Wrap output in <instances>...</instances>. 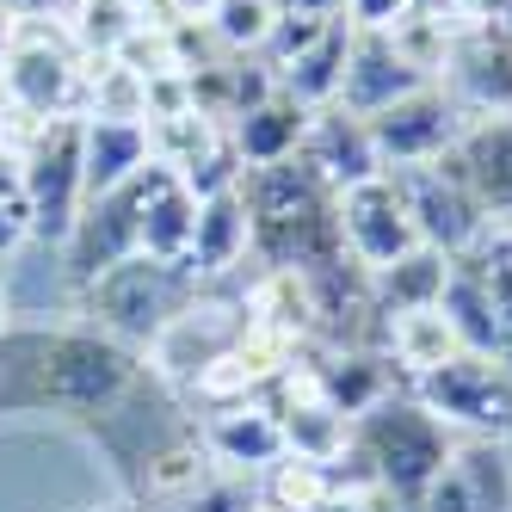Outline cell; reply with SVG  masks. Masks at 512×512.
I'll list each match as a JSON object with an SVG mask.
<instances>
[{"mask_svg":"<svg viewBox=\"0 0 512 512\" xmlns=\"http://www.w3.org/2000/svg\"><path fill=\"white\" fill-rule=\"evenodd\" d=\"M0 352H7V377H25L31 408H50L62 420H105L142 383V352L118 346L87 321L31 327V334L13 327Z\"/></svg>","mask_w":512,"mask_h":512,"instance_id":"1","label":"cell"},{"mask_svg":"<svg viewBox=\"0 0 512 512\" xmlns=\"http://www.w3.org/2000/svg\"><path fill=\"white\" fill-rule=\"evenodd\" d=\"M241 204L253 223V260H260V272L327 278V272L352 266L346 241H340V216H334V186L303 155L272 161V167H247Z\"/></svg>","mask_w":512,"mask_h":512,"instance_id":"2","label":"cell"},{"mask_svg":"<svg viewBox=\"0 0 512 512\" xmlns=\"http://www.w3.org/2000/svg\"><path fill=\"white\" fill-rule=\"evenodd\" d=\"M451 445H457V438L438 426L408 389H395V395L377 401L371 414L352 420V445H346V457L364 469V482H371L389 506L414 512L420 494L432 488V475L451 463Z\"/></svg>","mask_w":512,"mask_h":512,"instance_id":"3","label":"cell"},{"mask_svg":"<svg viewBox=\"0 0 512 512\" xmlns=\"http://www.w3.org/2000/svg\"><path fill=\"white\" fill-rule=\"evenodd\" d=\"M192 297H198V284L186 272L155 266V260H142V253H130V260L105 266L99 278H87L75 290V315L87 327H99V334H112L118 346L142 352Z\"/></svg>","mask_w":512,"mask_h":512,"instance_id":"4","label":"cell"},{"mask_svg":"<svg viewBox=\"0 0 512 512\" xmlns=\"http://www.w3.org/2000/svg\"><path fill=\"white\" fill-rule=\"evenodd\" d=\"M19 198L31 247L62 253L87 210V173H81V118H50L19 142Z\"/></svg>","mask_w":512,"mask_h":512,"instance_id":"5","label":"cell"},{"mask_svg":"<svg viewBox=\"0 0 512 512\" xmlns=\"http://www.w3.org/2000/svg\"><path fill=\"white\" fill-rule=\"evenodd\" d=\"M0 99H7V118H19V124L81 118L87 56L62 31V19H25L13 56L0 62Z\"/></svg>","mask_w":512,"mask_h":512,"instance_id":"6","label":"cell"},{"mask_svg":"<svg viewBox=\"0 0 512 512\" xmlns=\"http://www.w3.org/2000/svg\"><path fill=\"white\" fill-rule=\"evenodd\" d=\"M241 334H247L241 290H223V284H216V290H198V297L179 309L149 346H142V371H149L161 389H179V395H186Z\"/></svg>","mask_w":512,"mask_h":512,"instance_id":"7","label":"cell"},{"mask_svg":"<svg viewBox=\"0 0 512 512\" xmlns=\"http://www.w3.org/2000/svg\"><path fill=\"white\" fill-rule=\"evenodd\" d=\"M408 395L451 438H512V371L500 358L457 352L451 364L408 383Z\"/></svg>","mask_w":512,"mask_h":512,"instance_id":"8","label":"cell"},{"mask_svg":"<svg viewBox=\"0 0 512 512\" xmlns=\"http://www.w3.org/2000/svg\"><path fill=\"white\" fill-rule=\"evenodd\" d=\"M334 216H340L346 260L364 278H377L395 260H408L414 247H426L420 229H414V216H408V198H401V179L389 167L371 173V179H358V186H346V192H334Z\"/></svg>","mask_w":512,"mask_h":512,"instance_id":"9","label":"cell"},{"mask_svg":"<svg viewBox=\"0 0 512 512\" xmlns=\"http://www.w3.org/2000/svg\"><path fill=\"white\" fill-rule=\"evenodd\" d=\"M364 124H371L377 161H383L389 173H395V167H432V161H445V155L457 149V136L469 130V118L457 112V99L438 87V81L414 87L408 99H395L389 112L364 118Z\"/></svg>","mask_w":512,"mask_h":512,"instance_id":"10","label":"cell"},{"mask_svg":"<svg viewBox=\"0 0 512 512\" xmlns=\"http://www.w3.org/2000/svg\"><path fill=\"white\" fill-rule=\"evenodd\" d=\"M401 179V198H408V216H414V229L426 247H438L445 260H457V253H469L475 241H482L488 229V210L475 204V192L463 186V173L445 161H432V167H395Z\"/></svg>","mask_w":512,"mask_h":512,"instance_id":"11","label":"cell"},{"mask_svg":"<svg viewBox=\"0 0 512 512\" xmlns=\"http://www.w3.org/2000/svg\"><path fill=\"white\" fill-rule=\"evenodd\" d=\"M438 87L457 99V112L469 124L475 118H506L512 112V31L500 19L494 25H457Z\"/></svg>","mask_w":512,"mask_h":512,"instance_id":"12","label":"cell"},{"mask_svg":"<svg viewBox=\"0 0 512 512\" xmlns=\"http://www.w3.org/2000/svg\"><path fill=\"white\" fill-rule=\"evenodd\" d=\"M198 438H204L210 469H223V475H247V482L284 457V426H278V414H272V401H266V395H247V401H223V408H204Z\"/></svg>","mask_w":512,"mask_h":512,"instance_id":"13","label":"cell"},{"mask_svg":"<svg viewBox=\"0 0 512 512\" xmlns=\"http://www.w3.org/2000/svg\"><path fill=\"white\" fill-rule=\"evenodd\" d=\"M414 87H426V75L401 62V50L383 38V31H352V56H346V75H340V99H334L340 112L377 118L395 99H408Z\"/></svg>","mask_w":512,"mask_h":512,"instance_id":"14","label":"cell"},{"mask_svg":"<svg viewBox=\"0 0 512 512\" xmlns=\"http://www.w3.org/2000/svg\"><path fill=\"white\" fill-rule=\"evenodd\" d=\"M247 260H253V223H247L241 186L198 198V235H192L186 278H192L198 290H216V284H229Z\"/></svg>","mask_w":512,"mask_h":512,"instance_id":"15","label":"cell"},{"mask_svg":"<svg viewBox=\"0 0 512 512\" xmlns=\"http://www.w3.org/2000/svg\"><path fill=\"white\" fill-rule=\"evenodd\" d=\"M451 167L463 173L475 204L488 210V223H512V112L506 118H475L457 136Z\"/></svg>","mask_w":512,"mask_h":512,"instance_id":"16","label":"cell"},{"mask_svg":"<svg viewBox=\"0 0 512 512\" xmlns=\"http://www.w3.org/2000/svg\"><path fill=\"white\" fill-rule=\"evenodd\" d=\"M303 161H309V167H315L334 192H346V186H358V179L383 173L377 142H371V124L352 118V112H340V105H321V112L309 118Z\"/></svg>","mask_w":512,"mask_h":512,"instance_id":"17","label":"cell"},{"mask_svg":"<svg viewBox=\"0 0 512 512\" xmlns=\"http://www.w3.org/2000/svg\"><path fill=\"white\" fill-rule=\"evenodd\" d=\"M377 346L389 352V364H395L401 389H408V383H420L426 371H438V364H451V358L463 352L457 327L445 321V309H438V303H426V309H395V315H383V340H377Z\"/></svg>","mask_w":512,"mask_h":512,"instance_id":"18","label":"cell"},{"mask_svg":"<svg viewBox=\"0 0 512 512\" xmlns=\"http://www.w3.org/2000/svg\"><path fill=\"white\" fill-rule=\"evenodd\" d=\"M149 124H112V118H81V173H87V204L112 198L118 186L149 167Z\"/></svg>","mask_w":512,"mask_h":512,"instance_id":"19","label":"cell"},{"mask_svg":"<svg viewBox=\"0 0 512 512\" xmlns=\"http://www.w3.org/2000/svg\"><path fill=\"white\" fill-rule=\"evenodd\" d=\"M192 235H198V192L179 173H161L149 210H142V229H136V253H142V260H155V266L186 272Z\"/></svg>","mask_w":512,"mask_h":512,"instance_id":"20","label":"cell"},{"mask_svg":"<svg viewBox=\"0 0 512 512\" xmlns=\"http://www.w3.org/2000/svg\"><path fill=\"white\" fill-rule=\"evenodd\" d=\"M309 118H315V112H309V105H297L290 93H266L247 118H235V124H229V142H235L241 167H272V161L303 155Z\"/></svg>","mask_w":512,"mask_h":512,"instance_id":"21","label":"cell"},{"mask_svg":"<svg viewBox=\"0 0 512 512\" xmlns=\"http://www.w3.org/2000/svg\"><path fill=\"white\" fill-rule=\"evenodd\" d=\"M346 56H352V25L334 19L321 31V38L303 50V56H290L278 68V93H290L297 105H309V112H321V105H334L340 99V75H346Z\"/></svg>","mask_w":512,"mask_h":512,"instance_id":"22","label":"cell"},{"mask_svg":"<svg viewBox=\"0 0 512 512\" xmlns=\"http://www.w3.org/2000/svg\"><path fill=\"white\" fill-rule=\"evenodd\" d=\"M457 260H469V272L482 278V297L494 315V358L512 371V223H488L482 241Z\"/></svg>","mask_w":512,"mask_h":512,"instance_id":"23","label":"cell"},{"mask_svg":"<svg viewBox=\"0 0 512 512\" xmlns=\"http://www.w3.org/2000/svg\"><path fill=\"white\" fill-rule=\"evenodd\" d=\"M216 149H229V130L223 124H210L198 105H186V112H167V118H149V155L179 173V179H192Z\"/></svg>","mask_w":512,"mask_h":512,"instance_id":"24","label":"cell"},{"mask_svg":"<svg viewBox=\"0 0 512 512\" xmlns=\"http://www.w3.org/2000/svg\"><path fill=\"white\" fill-rule=\"evenodd\" d=\"M451 475L463 482L475 512H512V445L506 438H457Z\"/></svg>","mask_w":512,"mask_h":512,"instance_id":"25","label":"cell"},{"mask_svg":"<svg viewBox=\"0 0 512 512\" xmlns=\"http://www.w3.org/2000/svg\"><path fill=\"white\" fill-rule=\"evenodd\" d=\"M62 31L75 38V50L87 62H99V56H118L142 31V7L136 0H68Z\"/></svg>","mask_w":512,"mask_h":512,"instance_id":"26","label":"cell"},{"mask_svg":"<svg viewBox=\"0 0 512 512\" xmlns=\"http://www.w3.org/2000/svg\"><path fill=\"white\" fill-rule=\"evenodd\" d=\"M81 118H112V124H149V75H136L124 56L87 62V99Z\"/></svg>","mask_w":512,"mask_h":512,"instance_id":"27","label":"cell"},{"mask_svg":"<svg viewBox=\"0 0 512 512\" xmlns=\"http://www.w3.org/2000/svg\"><path fill=\"white\" fill-rule=\"evenodd\" d=\"M253 488H260V506L266 512H315L327 494L340 488V475H334V463H309L297 451H284L272 469L253 475Z\"/></svg>","mask_w":512,"mask_h":512,"instance_id":"28","label":"cell"},{"mask_svg":"<svg viewBox=\"0 0 512 512\" xmlns=\"http://www.w3.org/2000/svg\"><path fill=\"white\" fill-rule=\"evenodd\" d=\"M445 272L451 260L438 247H414L408 260H395L389 272L371 278V297H377V315H395V309H426L438 303V290H445Z\"/></svg>","mask_w":512,"mask_h":512,"instance_id":"29","label":"cell"},{"mask_svg":"<svg viewBox=\"0 0 512 512\" xmlns=\"http://www.w3.org/2000/svg\"><path fill=\"white\" fill-rule=\"evenodd\" d=\"M204 25L223 56H260L272 25H278V0H216L204 13Z\"/></svg>","mask_w":512,"mask_h":512,"instance_id":"30","label":"cell"},{"mask_svg":"<svg viewBox=\"0 0 512 512\" xmlns=\"http://www.w3.org/2000/svg\"><path fill=\"white\" fill-rule=\"evenodd\" d=\"M167 512H266L260 506V488L247 482V475H204V482L179 500V506H167Z\"/></svg>","mask_w":512,"mask_h":512,"instance_id":"31","label":"cell"},{"mask_svg":"<svg viewBox=\"0 0 512 512\" xmlns=\"http://www.w3.org/2000/svg\"><path fill=\"white\" fill-rule=\"evenodd\" d=\"M414 13V0H346V25L352 31H395Z\"/></svg>","mask_w":512,"mask_h":512,"instance_id":"32","label":"cell"},{"mask_svg":"<svg viewBox=\"0 0 512 512\" xmlns=\"http://www.w3.org/2000/svg\"><path fill=\"white\" fill-rule=\"evenodd\" d=\"M414 512H475V506H469V494H463V482L451 475V463L432 475V488L420 494V506H414Z\"/></svg>","mask_w":512,"mask_h":512,"instance_id":"33","label":"cell"},{"mask_svg":"<svg viewBox=\"0 0 512 512\" xmlns=\"http://www.w3.org/2000/svg\"><path fill=\"white\" fill-rule=\"evenodd\" d=\"M19 247H31V223H25V204H19V198H0V266H7Z\"/></svg>","mask_w":512,"mask_h":512,"instance_id":"34","label":"cell"},{"mask_svg":"<svg viewBox=\"0 0 512 512\" xmlns=\"http://www.w3.org/2000/svg\"><path fill=\"white\" fill-rule=\"evenodd\" d=\"M438 13L451 25H494L506 13V0H438Z\"/></svg>","mask_w":512,"mask_h":512,"instance_id":"35","label":"cell"},{"mask_svg":"<svg viewBox=\"0 0 512 512\" xmlns=\"http://www.w3.org/2000/svg\"><path fill=\"white\" fill-rule=\"evenodd\" d=\"M13 19H62L68 13V0H0Z\"/></svg>","mask_w":512,"mask_h":512,"instance_id":"36","label":"cell"},{"mask_svg":"<svg viewBox=\"0 0 512 512\" xmlns=\"http://www.w3.org/2000/svg\"><path fill=\"white\" fill-rule=\"evenodd\" d=\"M278 13H309V19H346V0H278Z\"/></svg>","mask_w":512,"mask_h":512,"instance_id":"37","label":"cell"},{"mask_svg":"<svg viewBox=\"0 0 512 512\" xmlns=\"http://www.w3.org/2000/svg\"><path fill=\"white\" fill-rule=\"evenodd\" d=\"M19 31H25V19H13L7 7H0V62L13 56V44H19Z\"/></svg>","mask_w":512,"mask_h":512,"instance_id":"38","label":"cell"},{"mask_svg":"<svg viewBox=\"0 0 512 512\" xmlns=\"http://www.w3.org/2000/svg\"><path fill=\"white\" fill-rule=\"evenodd\" d=\"M179 7H186V13H192V19H204V13H210V7H216V0H179Z\"/></svg>","mask_w":512,"mask_h":512,"instance_id":"39","label":"cell"},{"mask_svg":"<svg viewBox=\"0 0 512 512\" xmlns=\"http://www.w3.org/2000/svg\"><path fill=\"white\" fill-rule=\"evenodd\" d=\"M506 445H512V438H506Z\"/></svg>","mask_w":512,"mask_h":512,"instance_id":"40","label":"cell"}]
</instances>
